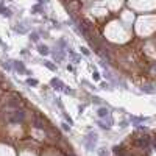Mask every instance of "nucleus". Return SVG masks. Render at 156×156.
Segmentation results:
<instances>
[{"mask_svg":"<svg viewBox=\"0 0 156 156\" xmlns=\"http://www.w3.org/2000/svg\"><path fill=\"white\" fill-rule=\"evenodd\" d=\"M95 142H97V134H95V133H89L87 139H84V144H86V147L89 148V150H94Z\"/></svg>","mask_w":156,"mask_h":156,"instance_id":"nucleus-1","label":"nucleus"},{"mask_svg":"<svg viewBox=\"0 0 156 156\" xmlns=\"http://www.w3.org/2000/svg\"><path fill=\"white\" fill-rule=\"evenodd\" d=\"M50 83H52V86H55V89H58V91H62V92H64V87H66V86H64V84H62V83L59 81V80L53 78V80H52Z\"/></svg>","mask_w":156,"mask_h":156,"instance_id":"nucleus-2","label":"nucleus"},{"mask_svg":"<svg viewBox=\"0 0 156 156\" xmlns=\"http://www.w3.org/2000/svg\"><path fill=\"white\" fill-rule=\"evenodd\" d=\"M98 117H109V111L106 108H100L98 109Z\"/></svg>","mask_w":156,"mask_h":156,"instance_id":"nucleus-3","label":"nucleus"},{"mask_svg":"<svg viewBox=\"0 0 156 156\" xmlns=\"http://www.w3.org/2000/svg\"><path fill=\"white\" fill-rule=\"evenodd\" d=\"M14 67H16V70H19V72H22V74H27V69L23 67V64H20V62H16Z\"/></svg>","mask_w":156,"mask_h":156,"instance_id":"nucleus-4","label":"nucleus"},{"mask_svg":"<svg viewBox=\"0 0 156 156\" xmlns=\"http://www.w3.org/2000/svg\"><path fill=\"white\" fill-rule=\"evenodd\" d=\"M39 52L42 53V55H47L48 50H47V47H45V45H41V47H39Z\"/></svg>","mask_w":156,"mask_h":156,"instance_id":"nucleus-5","label":"nucleus"},{"mask_svg":"<svg viewBox=\"0 0 156 156\" xmlns=\"http://www.w3.org/2000/svg\"><path fill=\"white\" fill-rule=\"evenodd\" d=\"M27 83H28V84H30V86H36V84H38V81H36V80H27Z\"/></svg>","mask_w":156,"mask_h":156,"instance_id":"nucleus-6","label":"nucleus"}]
</instances>
